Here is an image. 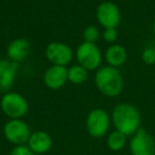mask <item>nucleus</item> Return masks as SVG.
Here are the masks:
<instances>
[{"instance_id": "nucleus-1", "label": "nucleus", "mask_w": 155, "mask_h": 155, "mask_svg": "<svg viewBox=\"0 0 155 155\" xmlns=\"http://www.w3.org/2000/svg\"><path fill=\"white\" fill-rule=\"evenodd\" d=\"M112 122L117 131L127 136H132L140 129L141 115L135 105L119 103L112 112Z\"/></svg>"}, {"instance_id": "nucleus-2", "label": "nucleus", "mask_w": 155, "mask_h": 155, "mask_svg": "<svg viewBox=\"0 0 155 155\" xmlns=\"http://www.w3.org/2000/svg\"><path fill=\"white\" fill-rule=\"evenodd\" d=\"M95 84L102 95L114 98L122 93L123 78L118 68L112 66L100 67L95 75Z\"/></svg>"}, {"instance_id": "nucleus-3", "label": "nucleus", "mask_w": 155, "mask_h": 155, "mask_svg": "<svg viewBox=\"0 0 155 155\" xmlns=\"http://www.w3.org/2000/svg\"><path fill=\"white\" fill-rule=\"evenodd\" d=\"M0 107L3 114L11 119H21L28 113L29 104L27 99L18 93L8 91L1 98Z\"/></svg>"}, {"instance_id": "nucleus-4", "label": "nucleus", "mask_w": 155, "mask_h": 155, "mask_svg": "<svg viewBox=\"0 0 155 155\" xmlns=\"http://www.w3.org/2000/svg\"><path fill=\"white\" fill-rule=\"evenodd\" d=\"M87 133L93 138H101L107 134L110 127V117L106 110L95 108L87 115L86 121Z\"/></svg>"}, {"instance_id": "nucleus-5", "label": "nucleus", "mask_w": 155, "mask_h": 155, "mask_svg": "<svg viewBox=\"0 0 155 155\" xmlns=\"http://www.w3.org/2000/svg\"><path fill=\"white\" fill-rule=\"evenodd\" d=\"M75 58L82 67L86 70L99 69L102 62V54L100 49L95 43L83 41L79 45L75 51Z\"/></svg>"}, {"instance_id": "nucleus-6", "label": "nucleus", "mask_w": 155, "mask_h": 155, "mask_svg": "<svg viewBox=\"0 0 155 155\" xmlns=\"http://www.w3.org/2000/svg\"><path fill=\"white\" fill-rule=\"evenodd\" d=\"M5 138L15 146L26 144L31 135V130L28 123L22 119H10L3 127Z\"/></svg>"}, {"instance_id": "nucleus-7", "label": "nucleus", "mask_w": 155, "mask_h": 155, "mask_svg": "<svg viewBox=\"0 0 155 155\" xmlns=\"http://www.w3.org/2000/svg\"><path fill=\"white\" fill-rule=\"evenodd\" d=\"M129 148L132 155H155V140L147 130L140 127L132 135Z\"/></svg>"}, {"instance_id": "nucleus-8", "label": "nucleus", "mask_w": 155, "mask_h": 155, "mask_svg": "<svg viewBox=\"0 0 155 155\" xmlns=\"http://www.w3.org/2000/svg\"><path fill=\"white\" fill-rule=\"evenodd\" d=\"M97 20L104 29L117 28L121 21V12L118 5L112 1L101 2L96 11Z\"/></svg>"}, {"instance_id": "nucleus-9", "label": "nucleus", "mask_w": 155, "mask_h": 155, "mask_svg": "<svg viewBox=\"0 0 155 155\" xmlns=\"http://www.w3.org/2000/svg\"><path fill=\"white\" fill-rule=\"evenodd\" d=\"M45 55L52 65L66 66L73 58V51L67 44L62 41H52L46 47Z\"/></svg>"}, {"instance_id": "nucleus-10", "label": "nucleus", "mask_w": 155, "mask_h": 155, "mask_svg": "<svg viewBox=\"0 0 155 155\" xmlns=\"http://www.w3.org/2000/svg\"><path fill=\"white\" fill-rule=\"evenodd\" d=\"M68 81V73L65 66L52 65L46 70L44 74V83L50 89H60L64 86Z\"/></svg>"}, {"instance_id": "nucleus-11", "label": "nucleus", "mask_w": 155, "mask_h": 155, "mask_svg": "<svg viewBox=\"0 0 155 155\" xmlns=\"http://www.w3.org/2000/svg\"><path fill=\"white\" fill-rule=\"evenodd\" d=\"M18 64L10 60L0 58V93H8L16 79Z\"/></svg>"}, {"instance_id": "nucleus-12", "label": "nucleus", "mask_w": 155, "mask_h": 155, "mask_svg": "<svg viewBox=\"0 0 155 155\" xmlns=\"http://www.w3.org/2000/svg\"><path fill=\"white\" fill-rule=\"evenodd\" d=\"M27 146L34 154H45L52 147V138L45 131H35L31 133Z\"/></svg>"}, {"instance_id": "nucleus-13", "label": "nucleus", "mask_w": 155, "mask_h": 155, "mask_svg": "<svg viewBox=\"0 0 155 155\" xmlns=\"http://www.w3.org/2000/svg\"><path fill=\"white\" fill-rule=\"evenodd\" d=\"M31 46L27 39L16 38L9 44L7 48V54L10 61L14 63H20L28 58Z\"/></svg>"}, {"instance_id": "nucleus-14", "label": "nucleus", "mask_w": 155, "mask_h": 155, "mask_svg": "<svg viewBox=\"0 0 155 155\" xmlns=\"http://www.w3.org/2000/svg\"><path fill=\"white\" fill-rule=\"evenodd\" d=\"M127 58V50L123 46L114 44L110 46L105 51V61L107 62L108 66L117 67L121 66L125 63Z\"/></svg>"}, {"instance_id": "nucleus-15", "label": "nucleus", "mask_w": 155, "mask_h": 155, "mask_svg": "<svg viewBox=\"0 0 155 155\" xmlns=\"http://www.w3.org/2000/svg\"><path fill=\"white\" fill-rule=\"evenodd\" d=\"M127 135L117 130L110 132L106 139L107 148L113 152H119V151L123 150L124 147L127 146Z\"/></svg>"}, {"instance_id": "nucleus-16", "label": "nucleus", "mask_w": 155, "mask_h": 155, "mask_svg": "<svg viewBox=\"0 0 155 155\" xmlns=\"http://www.w3.org/2000/svg\"><path fill=\"white\" fill-rule=\"evenodd\" d=\"M68 73V81L72 84H82L88 78V70L82 67L81 65H73L69 69H67Z\"/></svg>"}, {"instance_id": "nucleus-17", "label": "nucleus", "mask_w": 155, "mask_h": 155, "mask_svg": "<svg viewBox=\"0 0 155 155\" xmlns=\"http://www.w3.org/2000/svg\"><path fill=\"white\" fill-rule=\"evenodd\" d=\"M100 36V31L96 26H88L83 31V37L85 41L95 43Z\"/></svg>"}, {"instance_id": "nucleus-18", "label": "nucleus", "mask_w": 155, "mask_h": 155, "mask_svg": "<svg viewBox=\"0 0 155 155\" xmlns=\"http://www.w3.org/2000/svg\"><path fill=\"white\" fill-rule=\"evenodd\" d=\"M141 60L147 65H154L155 64V48L149 47L142 51Z\"/></svg>"}, {"instance_id": "nucleus-19", "label": "nucleus", "mask_w": 155, "mask_h": 155, "mask_svg": "<svg viewBox=\"0 0 155 155\" xmlns=\"http://www.w3.org/2000/svg\"><path fill=\"white\" fill-rule=\"evenodd\" d=\"M10 155H35L27 144L15 146L10 152Z\"/></svg>"}, {"instance_id": "nucleus-20", "label": "nucleus", "mask_w": 155, "mask_h": 155, "mask_svg": "<svg viewBox=\"0 0 155 155\" xmlns=\"http://www.w3.org/2000/svg\"><path fill=\"white\" fill-rule=\"evenodd\" d=\"M117 37H118L117 28H107L104 30L103 38L105 41H107V43H114V41H116Z\"/></svg>"}, {"instance_id": "nucleus-21", "label": "nucleus", "mask_w": 155, "mask_h": 155, "mask_svg": "<svg viewBox=\"0 0 155 155\" xmlns=\"http://www.w3.org/2000/svg\"><path fill=\"white\" fill-rule=\"evenodd\" d=\"M153 34H154V36H155V19H154V21H153Z\"/></svg>"}]
</instances>
